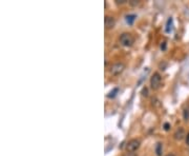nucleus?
Masks as SVG:
<instances>
[{
  "label": "nucleus",
  "mask_w": 189,
  "mask_h": 156,
  "mask_svg": "<svg viewBox=\"0 0 189 156\" xmlns=\"http://www.w3.org/2000/svg\"><path fill=\"white\" fill-rule=\"evenodd\" d=\"M133 41H135V39H133V35H131L130 33H123V34H121V36H120V43L122 44L123 46H126V48L131 46L133 44Z\"/></svg>",
  "instance_id": "obj_1"
},
{
  "label": "nucleus",
  "mask_w": 189,
  "mask_h": 156,
  "mask_svg": "<svg viewBox=\"0 0 189 156\" xmlns=\"http://www.w3.org/2000/svg\"><path fill=\"white\" fill-rule=\"evenodd\" d=\"M140 145H141V142H140L139 139H131L129 140L128 142H127L126 147H125V149H126L127 152L129 153H133L135 151H137L138 149L140 148Z\"/></svg>",
  "instance_id": "obj_2"
},
{
  "label": "nucleus",
  "mask_w": 189,
  "mask_h": 156,
  "mask_svg": "<svg viewBox=\"0 0 189 156\" xmlns=\"http://www.w3.org/2000/svg\"><path fill=\"white\" fill-rule=\"evenodd\" d=\"M124 69H125V65H123L122 62H117V63H114V65L110 67L109 73L114 76L120 75V74L124 71Z\"/></svg>",
  "instance_id": "obj_3"
},
{
  "label": "nucleus",
  "mask_w": 189,
  "mask_h": 156,
  "mask_svg": "<svg viewBox=\"0 0 189 156\" xmlns=\"http://www.w3.org/2000/svg\"><path fill=\"white\" fill-rule=\"evenodd\" d=\"M161 82H162V77L159 73H154L150 78V87L152 90H158L161 87Z\"/></svg>",
  "instance_id": "obj_4"
},
{
  "label": "nucleus",
  "mask_w": 189,
  "mask_h": 156,
  "mask_svg": "<svg viewBox=\"0 0 189 156\" xmlns=\"http://www.w3.org/2000/svg\"><path fill=\"white\" fill-rule=\"evenodd\" d=\"M104 24H105V27L107 30H110L114 27L116 24V20L112 16H105L104 18Z\"/></svg>",
  "instance_id": "obj_5"
},
{
  "label": "nucleus",
  "mask_w": 189,
  "mask_h": 156,
  "mask_svg": "<svg viewBox=\"0 0 189 156\" xmlns=\"http://www.w3.org/2000/svg\"><path fill=\"white\" fill-rule=\"evenodd\" d=\"M173 136H175V139L182 140L184 137H186V133H185V131H184L183 128H179V129H178L177 131L175 132Z\"/></svg>",
  "instance_id": "obj_6"
},
{
  "label": "nucleus",
  "mask_w": 189,
  "mask_h": 156,
  "mask_svg": "<svg viewBox=\"0 0 189 156\" xmlns=\"http://www.w3.org/2000/svg\"><path fill=\"white\" fill-rule=\"evenodd\" d=\"M172 27H173V19L171 17H169L168 20L166 22V27H165V32L166 33H170L172 31Z\"/></svg>",
  "instance_id": "obj_7"
},
{
  "label": "nucleus",
  "mask_w": 189,
  "mask_h": 156,
  "mask_svg": "<svg viewBox=\"0 0 189 156\" xmlns=\"http://www.w3.org/2000/svg\"><path fill=\"white\" fill-rule=\"evenodd\" d=\"M136 18H137V15L135 14H129V15H126V17H125V20H126V22L128 23L129 25H133V22H135Z\"/></svg>",
  "instance_id": "obj_8"
},
{
  "label": "nucleus",
  "mask_w": 189,
  "mask_h": 156,
  "mask_svg": "<svg viewBox=\"0 0 189 156\" xmlns=\"http://www.w3.org/2000/svg\"><path fill=\"white\" fill-rule=\"evenodd\" d=\"M156 154L157 156H162L163 154V144L162 142H157L156 145Z\"/></svg>",
  "instance_id": "obj_9"
},
{
  "label": "nucleus",
  "mask_w": 189,
  "mask_h": 156,
  "mask_svg": "<svg viewBox=\"0 0 189 156\" xmlns=\"http://www.w3.org/2000/svg\"><path fill=\"white\" fill-rule=\"evenodd\" d=\"M118 93H119V88H114V89H112L111 91H110L109 93L107 94V97L110 98V99H112V98L116 97Z\"/></svg>",
  "instance_id": "obj_10"
},
{
  "label": "nucleus",
  "mask_w": 189,
  "mask_h": 156,
  "mask_svg": "<svg viewBox=\"0 0 189 156\" xmlns=\"http://www.w3.org/2000/svg\"><path fill=\"white\" fill-rule=\"evenodd\" d=\"M183 117H184V120L186 121L189 120V106L183 111Z\"/></svg>",
  "instance_id": "obj_11"
},
{
  "label": "nucleus",
  "mask_w": 189,
  "mask_h": 156,
  "mask_svg": "<svg viewBox=\"0 0 189 156\" xmlns=\"http://www.w3.org/2000/svg\"><path fill=\"white\" fill-rule=\"evenodd\" d=\"M163 128H164L165 131H169V130H170V123H165L164 126H163Z\"/></svg>",
  "instance_id": "obj_12"
},
{
  "label": "nucleus",
  "mask_w": 189,
  "mask_h": 156,
  "mask_svg": "<svg viewBox=\"0 0 189 156\" xmlns=\"http://www.w3.org/2000/svg\"><path fill=\"white\" fill-rule=\"evenodd\" d=\"M142 95H143V96H148L147 88H143V90H142Z\"/></svg>",
  "instance_id": "obj_13"
},
{
  "label": "nucleus",
  "mask_w": 189,
  "mask_h": 156,
  "mask_svg": "<svg viewBox=\"0 0 189 156\" xmlns=\"http://www.w3.org/2000/svg\"><path fill=\"white\" fill-rule=\"evenodd\" d=\"M161 50L162 51H165L166 50V42H162V44H161Z\"/></svg>",
  "instance_id": "obj_14"
},
{
  "label": "nucleus",
  "mask_w": 189,
  "mask_h": 156,
  "mask_svg": "<svg viewBox=\"0 0 189 156\" xmlns=\"http://www.w3.org/2000/svg\"><path fill=\"white\" fill-rule=\"evenodd\" d=\"M185 142H186V145H187V146H189V133H187V134H186Z\"/></svg>",
  "instance_id": "obj_15"
},
{
  "label": "nucleus",
  "mask_w": 189,
  "mask_h": 156,
  "mask_svg": "<svg viewBox=\"0 0 189 156\" xmlns=\"http://www.w3.org/2000/svg\"><path fill=\"white\" fill-rule=\"evenodd\" d=\"M123 156H137L136 155V153H129V152H127L125 155H123Z\"/></svg>",
  "instance_id": "obj_16"
},
{
  "label": "nucleus",
  "mask_w": 189,
  "mask_h": 156,
  "mask_svg": "<svg viewBox=\"0 0 189 156\" xmlns=\"http://www.w3.org/2000/svg\"><path fill=\"white\" fill-rule=\"evenodd\" d=\"M138 3H139V1H136V0H131L130 1L131 5H136V4H138Z\"/></svg>",
  "instance_id": "obj_17"
},
{
  "label": "nucleus",
  "mask_w": 189,
  "mask_h": 156,
  "mask_svg": "<svg viewBox=\"0 0 189 156\" xmlns=\"http://www.w3.org/2000/svg\"><path fill=\"white\" fill-rule=\"evenodd\" d=\"M117 3H125L126 2V0H116Z\"/></svg>",
  "instance_id": "obj_18"
},
{
  "label": "nucleus",
  "mask_w": 189,
  "mask_h": 156,
  "mask_svg": "<svg viewBox=\"0 0 189 156\" xmlns=\"http://www.w3.org/2000/svg\"><path fill=\"white\" fill-rule=\"evenodd\" d=\"M166 156H175V155L173 154V153H169V154H167Z\"/></svg>",
  "instance_id": "obj_19"
}]
</instances>
